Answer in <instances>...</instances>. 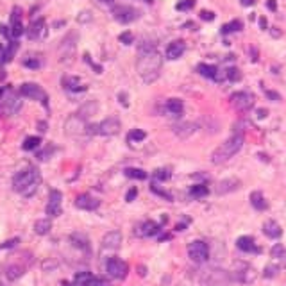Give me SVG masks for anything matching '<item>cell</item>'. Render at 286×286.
I'll list each match as a JSON object with an SVG mask.
<instances>
[{
    "mask_svg": "<svg viewBox=\"0 0 286 286\" xmlns=\"http://www.w3.org/2000/svg\"><path fill=\"white\" fill-rule=\"evenodd\" d=\"M161 67H163V58L156 50V45L143 41L138 47V61H136V70L138 75L142 77L143 82H154L159 77Z\"/></svg>",
    "mask_w": 286,
    "mask_h": 286,
    "instance_id": "1",
    "label": "cell"
},
{
    "mask_svg": "<svg viewBox=\"0 0 286 286\" xmlns=\"http://www.w3.org/2000/svg\"><path fill=\"white\" fill-rule=\"evenodd\" d=\"M41 183L40 170L36 166H27V168L20 170L13 177V188L14 192L22 193L23 197H32L38 190Z\"/></svg>",
    "mask_w": 286,
    "mask_h": 286,
    "instance_id": "2",
    "label": "cell"
},
{
    "mask_svg": "<svg viewBox=\"0 0 286 286\" xmlns=\"http://www.w3.org/2000/svg\"><path fill=\"white\" fill-rule=\"evenodd\" d=\"M241 147H243V133L234 131L231 134V138L225 140L218 148H214V152L211 154V161L214 165H222V163L231 159L232 156H236L241 150Z\"/></svg>",
    "mask_w": 286,
    "mask_h": 286,
    "instance_id": "3",
    "label": "cell"
},
{
    "mask_svg": "<svg viewBox=\"0 0 286 286\" xmlns=\"http://www.w3.org/2000/svg\"><path fill=\"white\" fill-rule=\"evenodd\" d=\"M77 40H79V36L77 32H68L63 41L59 43V61L61 63H72L73 61V56H75V50H77Z\"/></svg>",
    "mask_w": 286,
    "mask_h": 286,
    "instance_id": "4",
    "label": "cell"
},
{
    "mask_svg": "<svg viewBox=\"0 0 286 286\" xmlns=\"http://www.w3.org/2000/svg\"><path fill=\"white\" fill-rule=\"evenodd\" d=\"M122 129L120 120L116 116H109L106 120H102L100 124L89 125V134H100V136H115Z\"/></svg>",
    "mask_w": 286,
    "mask_h": 286,
    "instance_id": "5",
    "label": "cell"
},
{
    "mask_svg": "<svg viewBox=\"0 0 286 286\" xmlns=\"http://www.w3.org/2000/svg\"><path fill=\"white\" fill-rule=\"evenodd\" d=\"M20 95L43 104L45 107L49 106V95H47V91H45L41 86L36 84V82H23V84L20 86Z\"/></svg>",
    "mask_w": 286,
    "mask_h": 286,
    "instance_id": "6",
    "label": "cell"
},
{
    "mask_svg": "<svg viewBox=\"0 0 286 286\" xmlns=\"http://www.w3.org/2000/svg\"><path fill=\"white\" fill-rule=\"evenodd\" d=\"M188 256L195 263H206L210 259V247L202 240H193L188 245Z\"/></svg>",
    "mask_w": 286,
    "mask_h": 286,
    "instance_id": "7",
    "label": "cell"
},
{
    "mask_svg": "<svg viewBox=\"0 0 286 286\" xmlns=\"http://www.w3.org/2000/svg\"><path fill=\"white\" fill-rule=\"evenodd\" d=\"M113 18H115L116 22L120 23H131L134 20H138L140 18V11L133 5H127V4H120V5H115L111 11Z\"/></svg>",
    "mask_w": 286,
    "mask_h": 286,
    "instance_id": "8",
    "label": "cell"
},
{
    "mask_svg": "<svg viewBox=\"0 0 286 286\" xmlns=\"http://www.w3.org/2000/svg\"><path fill=\"white\" fill-rule=\"evenodd\" d=\"M65 131H67L68 136H75L77 138V136H82V134H89V125L86 124V120L82 116H79L75 113V115H72L67 120Z\"/></svg>",
    "mask_w": 286,
    "mask_h": 286,
    "instance_id": "9",
    "label": "cell"
},
{
    "mask_svg": "<svg viewBox=\"0 0 286 286\" xmlns=\"http://www.w3.org/2000/svg\"><path fill=\"white\" fill-rule=\"evenodd\" d=\"M106 272L109 277L120 281V279H125V276L129 272V267H127V263L122 261L120 258H109L106 261Z\"/></svg>",
    "mask_w": 286,
    "mask_h": 286,
    "instance_id": "10",
    "label": "cell"
},
{
    "mask_svg": "<svg viewBox=\"0 0 286 286\" xmlns=\"http://www.w3.org/2000/svg\"><path fill=\"white\" fill-rule=\"evenodd\" d=\"M2 107H4V111L7 115H16L20 109H22V100H20V95L16 91L9 88L4 91L2 95Z\"/></svg>",
    "mask_w": 286,
    "mask_h": 286,
    "instance_id": "11",
    "label": "cell"
},
{
    "mask_svg": "<svg viewBox=\"0 0 286 286\" xmlns=\"http://www.w3.org/2000/svg\"><path fill=\"white\" fill-rule=\"evenodd\" d=\"M227 279L229 276L223 270H220V268H208L201 276V283L204 286H218L227 281Z\"/></svg>",
    "mask_w": 286,
    "mask_h": 286,
    "instance_id": "12",
    "label": "cell"
},
{
    "mask_svg": "<svg viewBox=\"0 0 286 286\" xmlns=\"http://www.w3.org/2000/svg\"><path fill=\"white\" fill-rule=\"evenodd\" d=\"M232 279H236L240 283H252L256 279V270L250 265L243 263V261H238L234 263V270H232Z\"/></svg>",
    "mask_w": 286,
    "mask_h": 286,
    "instance_id": "13",
    "label": "cell"
},
{
    "mask_svg": "<svg viewBox=\"0 0 286 286\" xmlns=\"http://www.w3.org/2000/svg\"><path fill=\"white\" fill-rule=\"evenodd\" d=\"M231 104L238 111H249L254 106V95L249 91H238V93L231 95Z\"/></svg>",
    "mask_w": 286,
    "mask_h": 286,
    "instance_id": "14",
    "label": "cell"
},
{
    "mask_svg": "<svg viewBox=\"0 0 286 286\" xmlns=\"http://www.w3.org/2000/svg\"><path fill=\"white\" fill-rule=\"evenodd\" d=\"M61 204H63V193L59 190H50L49 202H47V214H49L50 218L59 216L63 213Z\"/></svg>",
    "mask_w": 286,
    "mask_h": 286,
    "instance_id": "15",
    "label": "cell"
},
{
    "mask_svg": "<svg viewBox=\"0 0 286 286\" xmlns=\"http://www.w3.org/2000/svg\"><path fill=\"white\" fill-rule=\"evenodd\" d=\"M122 245V232L120 231H109L107 234H104L102 238V252H115Z\"/></svg>",
    "mask_w": 286,
    "mask_h": 286,
    "instance_id": "16",
    "label": "cell"
},
{
    "mask_svg": "<svg viewBox=\"0 0 286 286\" xmlns=\"http://www.w3.org/2000/svg\"><path fill=\"white\" fill-rule=\"evenodd\" d=\"M9 31H11V38H20L23 34V23H22V9L13 7V13H11V23H9Z\"/></svg>",
    "mask_w": 286,
    "mask_h": 286,
    "instance_id": "17",
    "label": "cell"
},
{
    "mask_svg": "<svg viewBox=\"0 0 286 286\" xmlns=\"http://www.w3.org/2000/svg\"><path fill=\"white\" fill-rule=\"evenodd\" d=\"M75 206L79 210L95 211L98 206H100V201L95 199V197H91L89 193H80V195H77V199H75Z\"/></svg>",
    "mask_w": 286,
    "mask_h": 286,
    "instance_id": "18",
    "label": "cell"
},
{
    "mask_svg": "<svg viewBox=\"0 0 286 286\" xmlns=\"http://www.w3.org/2000/svg\"><path fill=\"white\" fill-rule=\"evenodd\" d=\"M61 84H63V88L72 91V93H80V91H86V88H88V86L75 75H65L61 80Z\"/></svg>",
    "mask_w": 286,
    "mask_h": 286,
    "instance_id": "19",
    "label": "cell"
},
{
    "mask_svg": "<svg viewBox=\"0 0 286 286\" xmlns=\"http://www.w3.org/2000/svg\"><path fill=\"white\" fill-rule=\"evenodd\" d=\"M197 72L201 73L202 77L206 79H213V80H222L223 75L220 73V70L214 65H206V63H201L199 67H197Z\"/></svg>",
    "mask_w": 286,
    "mask_h": 286,
    "instance_id": "20",
    "label": "cell"
},
{
    "mask_svg": "<svg viewBox=\"0 0 286 286\" xmlns=\"http://www.w3.org/2000/svg\"><path fill=\"white\" fill-rule=\"evenodd\" d=\"M240 181L234 177L231 179H223V181H220L218 184H216V188H214V192L218 193V195H225V193H231V192H236L238 188H240Z\"/></svg>",
    "mask_w": 286,
    "mask_h": 286,
    "instance_id": "21",
    "label": "cell"
},
{
    "mask_svg": "<svg viewBox=\"0 0 286 286\" xmlns=\"http://www.w3.org/2000/svg\"><path fill=\"white\" fill-rule=\"evenodd\" d=\"M159 231H161L159 223L152 222V220H147V222H143L142 225L136 229V234H138V236H142V238H148V236L157 234Z\"/></svg>",
    "mask_w": 286,
    "mask_h": 286,
    "instance_id": "22",
    "label": "cell"
},
{
    "mask_svg": "<svg viewBox=\"0 0 286 286\" xmlns=\"http://www.w3.org/2000/svg\"><path fill=\"white\" fill-rule=\"evenodd\" d=\"M27 36H29L31 40H40V38H43L45 36V20L43 18H38V20H34V22L29 25V29H27Z\"/></svg>",
    "mask_w": 286,
    "mask_h": 286,
    "instance_id": "23",
    "label": "cell"
},
{
    "mask_svg": "<svg viewBox=\"0 0 286 286\" xmlns=\"http://www.w3.org/2000/svg\"><path fill=\"white\" fill-rule=\"evenodd\" d=\"M184 50H186L184 41H181V40L172 41V43L166 47V59H179L184 54Z\"/></svg>",
    "mask_w": 286,
    "mask_h": 286,
    "instance_id": "24",
    "label": "cell"
},
{
    "mask_svg": "<svg viewBox=\"0 0 286 286\" xmlns=\"http://www.w3.org/2000/svg\"><path fill=\"white\" fill-rule=\"evenodd\" d=\"M197 131V124H193V122H183V124H179L174 127V133L175 136H179V138H190L193 133Z\"/></svg>",
    "mask_w": 286,
    "mask_h": 286,
    "instance_id": "25",
    "label": "cell"
},
{
    "mask_svg": "<svg viewBox=\"0 0 286 286\" xmlns=\"http://www.w3.org/2000/svg\"><path fill=\"white\" fill-rule=\"evenodd\" d=\"M70 243L75 247V249L89 252V240L82 232H73V234H70Z\"/></svg>",
    "mask_w": 286,
    "mask_h": 286,
    "instance_id": "26",
    "label": "cell"
},
{
    "mask_svg": "<svg viewBox=\"0 0 286 286\" xmlns=\"http://www.w3.org/2000/svg\"><path fill=\"white\" fill-rule=\"evenodd\" d=\"M236 247L243 252H259V249L256 247V241L252 236H240L236 240Z\"/></svg>",
    "mask_w": 286,
    "mask_h": 286,
    "instance_id": "27",
    "label": "cell"
},
{
    "mask_svg": "<svg viewBox=\"0 0 286 286\" xmlns=\"http://www.w3.org/2000/svg\"><path fill=\"white\" fill-rule=\"evenodd\" d=\"M263 232L268 238H272V240H276V238H279L283 234L281 225H279L276 220H267V222L263 223Z\"/></svg>",
    "mask_w": 286,
    "mask_h": 286,
    "instance_id": "28",
    "label": "cell"
},
{
    "mask_svg": "<svg viewBox=\"0 0 286 286\" xmlns=\"http://www.w3.org/2000/svg\"><path fill=\"white\" fill-rule=\"evenodd\" d=\"M41 65H43V59H41L40 54L31 52L23 58V67L31 68V70H38V68H41Z\"/></svg>",
    "mask_w": 286,
    "mask_h": 286,
    "instance_id": "29",
    "label": "cell"
},
{
    "mask_svg": "<svg viewBox=\"0 0 286 286\" xmlns=\"http://www.w3.org/2000/svg\"><path fill=\"white\" fill-rule=\"evenodd\" d=\"M250 204L258 211H265L268 208V202L265 201V195L261 192H252L250 193Z\"/></svg>",
    "mask_w": 286,
    "mask_h": 286,
    "instance_id": "30",
    "label": "cell"
},
{
    "mask_svg": "<svg viewBox=\"0 0 286 286\" xmlns=\"http://www.w3.org/2000/svg\"><path fill=\"white\" fill-rule=\"evenodd\" d=\"M50 229H52V222H50V218H40L34 222V232L36 234H40V236L49 234Z\"/></svg>",
    "mask_w": 286,
    "mask_h": 286,
    "instance_id": "31",
    "label": "cell"
},
{
    "mask_svg": "<svg viewBox=\"0 0 286 286\" xmlns=\"http://www.w3.org/2000/svg\"><path fill=\"white\" fill-rule=\"evenodd\" d=\"M25 274V267L22 265H9L7 270H5V276H7L9 281H16L18 277H22Z\"/></svg>",
    "mask_w": 286,
    "mask_h": 286,
    "instance_id": "32",
    "label": "cell"
},
{
    "mask_svg": "<svg viewBox=\"0 0 286 286\" xmlns=\"http://www.w3.org/2000/svg\"><path fill=\"white\" fill-rule=\"evenodd\" d=\"M97 109H98V104L95 102V100H91V102L84 104V106L80 107L79 111H77V115H79V116H82L84 120H88L89 116H91V115H95V113H97Z\"/></svg>",
    "mask_w": 286,
    "mask_h": 286,
    "instance_id": "33",
    "label": "cell"
},
{
    "mask_svg": "<svg viewBox=\"0 0 286 286\" xmlns=\"http://www.w3.org/2000/svg\"><path fill=\"white\" fill-rule=\"evenodd\" d=\"M166 109H168L172 115H181L184 109V104L183 100H179V98H168V100H166Z\"/></svg>",
    "mask_w": 286,
    "mask_h": 286,
    "instance_id": "34",
    "label": "cell"
},
{
    "mask_svg": "<svg viewBox=\"0 0 286 286\" xmlns=\"http://www.w3.org/2000/svg\"><path fill=\"white\" fill-rule=\"evenodd\" d=\"M41 145V138L40 136H29V138L23 140L22 148L23 150H36V148Z\"/></svg>",
    "mask_w": 286,
    "mask_h": 286,
    "instance_id": "35",
    "label": "cell"
},
{
    "mask_svg": "<svg viewBox=\"0 0 286 286\" xmlns=\"http://www.w3.org/2000/svg\"><path fill=\"white\" fill-rule=\"evenodd\" d=\"M124 174L127 175L129 179H138V181H143V179H147V172L142 168H125Z\"/></svg>",
    "mask_w": 286,
    "mask_h": 286,
    "instance_id": "36",
    "label": "cell"
},
{
    "mask_svg": "<svg viewBox=\"0 0 286 286\" xmlns=\"http://www.w3.org/2000/svg\"><path fill=\"white\" fill-rule=\"evenodd\" d=\"M208 193H210V190H208V186H204V184H195V186L190 188V195L195 197V199L206 197Z\"/></svg>",
    "mask_w": 286,
    "mask_h": 286,
    "instance_id": "37",
    "label": "cell"
},
{
    "mask_svg": "<svg viewBox=\"0 0 286 286\" xmlns=\"http://www.w3.org/2000/svg\"><path fill=\"white\" fill-rule=\"evenodd\" d=\"M243 29V23L240 20H232L231 23H225L222 27V34H229V32H236V31H241Z\"/></svg>",
    "mask_w": 286,
    "mask_h": 286,
    "instance_id": "38",
    "label": "cell"
},
{
    "mask_svg": "<svg viewBox=\"0 0 286 286\" xmlns=\"http://www.w3.org/2000/svg\"><path fill=\"white\" fill-rule=\"evenodd\" d=\"M145 138H147V134H145V131H142V129H133L129 134H127V140H129L131 143H133V142H143Z\"/></svg>",
    "mask_w": 286,
    "mask_h": 286,
    "instance_id": "39",
    "label": "cell"
},
{
    "mask_svg": "<svg viewBox=\"0 0 286 286\" xmlns=\"http://www.w3.org/2000/svg\"><path fill=\"white\" fill-rule=\"evenodd\" d=\"M172 177V172H170V168H157L156 172H154V179L156 181H168V179Z\"/></svg>",
    "mask_w": 286,
    "mask_h": 286,
    "instance_id": "40",
    "label": "cell"
},
{
    "mask_svg": "<svg viewBox=\"0 0 286 286\" xmlns=\"http://www.w3.org/2000/svg\"><path fill=\"white\" fill-rule=\"evenodd\" d=\"M150 192H152V193H156V195H161V197H163V199H166V201H168V202L174 201V197H172V193L165 192V190H159L156 183H154V184H152V186H150Z\"/></svg>",
    "mask_w": 286,
    "mask_h": 286,
    "instance_id": "41",
    "label": "cell"
},
{
    "mask_svg": "<svg viewBox=\"0 0 286 286\" xmlns=\"http://www.w3.org/2000/svg\"><path fill=\"white\" fill-rule=\"evenodd\" d=\"M91 274L89 272H80V274H77L75 276V286H84L86 283L89 281V279H91Z\"/></svg>",
    "mask_w": 286,
    "mask_h": 286,
    "instance_id": "42",
    "label": "cell"
},
{
    "mask_svg": "<svg viewBox=\"0 0 286 286\" xmlns=\"http://www.w3.org/2000/svg\"><path fill=\"white\" fill-rule=\"evenodd\" d=\"M225 77H227L231 82H238V80L241 79V73L238 68H229V70L225 72Z\"/></svg>",
    "mask_w": 286,
    "mask_h": 286,
    "instance_id": "43",
    "label": "cell"
},
{
    "mask_svg": "<svg viewBox=\"0 0 286 286\" xmlns=\"http://www.w3.org/2000/svg\"><path fill=\"white\" fill-rule=\"evenodd\" d=\"M84 286H109V283H107L106 279H102V277H95L93 276Z\"/></svg>",
    "mask_w": 286,
    "mask_h": 286,
    "instance_id": "44",
    "label": "cell"
},
{
    "mask_svg": "<svg viewBox=\"0 0 286 286\" xmlns=\"http://www.w3.org/2000/svg\"><path fill=\"white\" fill-rule=\"evenodd\" d=\"M193 5H195V0H181V2L175 5V9H177V11H188V9H192Z\"/></svg>",
    "mask_w": 286,
    "mask_h": 286,
    "instance_id": "45",
    "label": "cell"
},
{
    "mask_svg": "<svg viewBox=\"0 0 286 286\" xmlns=\"http://www.w3.org/2000/svg\"><path fill=\"white\" fill-rule=\"evenodd\" d=\"M279 270H281V268L277 267L276 263H270V265H267V267H265V274H263V276L265 277H274L277 272H279Z\"/></svg>",
    "mask_w": 286,
    "mask_h": 286,
    "instance_id": "46",
    "label": "cell"
},
{
    "mask_svg": "<svg viewBox=\"0 0 286 286\" xmlns=\"http://www.w3.org/2000/svg\"><path fill=\"white\" fill-rule=\"evenodd\" d=\"M118 40H120V43H124V45H131L134 41V36H133V32L125 31V32H122V34L118 36Z\"/></svg>",
    "mask_w": 286,
    "mask_h": 286,
    "instance_id": "47",
    "label": "cell"
},
{
    "mask_svg": "<svg viewBox=\"0 0 286 286\" xmlns=\"http://www.w3.org/2000/svg\"><path fill=\"white\" fill-rule=\"evenodd\" d=\"M54 152V147H47V150H43V152H40L38 154V159H41V161H45V159H49V156Z\"/></svg>",
    "mask_w": 286,
    "mask_h": 286,
    "instance_id": "48",
    "label": "cell"
},
{
    "mask_svg": "<svg viewBox=\"0 0 286 286\" xmlns=\"http://www.w3.org/2000/svg\"><path fill=\"white\" fill-rule=\"evenodd\" d=\"M91 20V14L88 13V11H82V13H79V16H77V22L84 23V22H89Z\"/></svg>",
    "mask_w": 286,
    "mask_h": 286,
    "instance_id": "49",
    "label": "cell"
},
{
    "mask_svg": "<svg viewBox=\"0 0 286 286\" xmlns=\"http://www.w3.org/2000/svg\"><path fill=\"white\" fill-rule=\"evenodd\" d=\"M136 195H138V190H136V188H131L129 192H127V195H125V201L133 202L134 199H136Z\"/></svg>",
    "mask_w": 286,
    "mask_h": 286,
    "instance_id": "50",
    "label": "cell"
},
{
    "mask_svg": "<svg viewBox=\"0 0 286 286\" xmlns=\"http://www.w3.org/2000/svg\"><path fill=\"white\" fill-rule=\"evenodd\" d=\"M283 250H285V247H283V245H276V247H272V252H270V254H272V258L276 259V258H279V256H281Z\"/></svg>",
    "mask_w": 286,
    "mask_h": 286,
    "instance_id": "51",
    "label": "cell"
},
{
    "mask_svg": "<svg viewBox=\"0 0 286 286\" xmlns=\"http://www.w3.org/2000/svg\"><path fill=\"white\" fill-rule=\"evenodd\" d=\"M201 18L202 20H206V22H211L214 18V14L211 13V11H201Z\"/></svg>",
    "mask_w": 286,
    "mask_h": 286,
    "instance_id": "52",
    "label": "cell"
},
{
    "mask_svg": "<svg viewBox=\"0 0 286 286\" xmlns=\"http://www.w3.org/2000/svg\"><path fill=\"white\" fill-rule=\"evenodd\" d=\"M0 63L4 65V63H7V58H5V49L4 45H0Z\"/></svg>",
    "mask_w": 286,
    "mask_h": 286,
    "instance_id": "53",
    "label": "cell"
},
{
    "mask_svg": "<svg viewBox=\"0 0 286 286\" xmlns=\"http://www.w3.org/2000/svg\"><path fill=\"white\" fill-rule=\"evenodd\" d=\"M118 98H120V104H124L125 107L129 106V102H127V95H125V93H120V95H118Z\"/></svg>",
    "mask_w": 286,
    "mask_h": 286,
    "instance_id": "54",
    "label": "cell"
},
{
    "mask_svg": "<svg viewBox=\"0 0 286 286\" xmlns=\"http://www.w3.org/2000/svg\"><path fill=\"white\" fill-rule=\"evenodd\" d=\"M267 5H268V9H270V11H276V9H277L276 0H268V2H267Z\"/></svg>",
    "mask_w": 286,
    "mask_h": 286,
    "instance_id": "55",
    "label": "cell"
},
{
    "mask_svg": "<svg viewBox=\"0 0 286 286\" xmlns=\"http://www.w3.org/2000/svg\"><path fill=\"white\" fill-rule=\"evenodd\" d=\"M267 95H268L270 98H272V100H279V98H281L277 93H274V91H267Z\"/></svg>",
    "mask_w": 286,
    "mask_h": 286,
    "instance_id": "56",
    "label": "cell"
},
{
    "mask_svg": "<svg viewBox=\"0 0 286 286\" xmlns=\"http://www.w3.org/2000/svg\"><path fill=\"white\" fill-rule=\"evenodd\" d=\"M240 2H241V5H245V7H249V5L254 4V0H240Z\"/></svg>",
    "mask_w": 286,
    "mask_h": 286,
    "instance_id": "57",
    "label": "cell"
},
{
    "mask_svg": "<svg viewBox=\"0 0 286 286\" xmlns=\"http://www.w3.org/2000/svg\"><path fill=\"white\" fill-rule=\"evenodd\" d=\"M38 127H40L41 133H45V131H47V124H45V122H38Z\"/></svg>",
    "mask_w": 286,
    "mask_h": 286,
    "instance_id": "58",
    "label": "cell"
},
{
    "mask_svg": "<svg viewBox=\"0 0 286 286\" xmlns=\"http://www.w3.org/2000/svg\"><path fill=\"white\" fill-rule=\"evenodd\" d=\"M259 27H261V29H267V18H261V20H259Z\"/></svg>",
    "mask_w": 286,
    "mask_h": 286,
    "instance_id": "59",
    "label": "cell"
},
{
    "mask_svg": "<svg viewBox=\"0 0 286 286\" xmlns=\"http://www.w3.org/2000/svg\"><path fill=\"white\" fill-rule=\"evenodd\" d=\"M98 2H102V4H113L115 0H98Z\"/></svg>",
    "mask_w": 286,
    "mask_h": 286,
    "instance_id": "60",
    "label": "cell"
},
{
    "mask_svg": "<svg viewBox=\"0 0 286 286\" xmlns=\"http://www.w3.org/2000/svg\"><path fill=\"white\" fill-rule=\"evenodd\" d=\"M143 2H147V4H152V2H154V0H143Z\"/></svg>",
    "mask_w": 286,
    "mask_h": 286,
    "instance_id": "61",
    "label": "cell"
},
{
    "mask_svg": "<svg viewBox=\"0 0 286 286\" xmlns=\"http://www.w3.org/2000/svg\"><path fill=\"white\" fill-rule=\"evenodd\" d=\"M65 286H72V285H68V283H65Z\"/></svg>",
    "mask_w": 286,
    "mask_h": 286,
    "instance_id": "62",
    "label": "cell"
},
{
    "mask_svg": "<svg viewBox=\"0 0 286 286\" xmlns=\"http://www.w3.org/2000/svg\"><path fill=\"white\" fill-rule=\"evenodd\" d=\"M0 286H4V285H2V283H0Z\"/></svg>",
    "mask_w": 286,
    "mask_h": 286,
    "instance_id": "63",
    "label": "cell"
}]
</instances>
